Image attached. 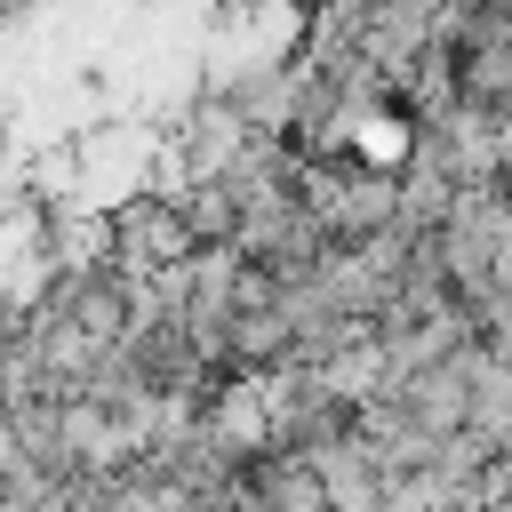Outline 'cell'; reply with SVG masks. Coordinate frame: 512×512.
<instances>
[{
    "instance_id": "1",
    "label": "cell",
    "mask_w": 512,
    "mask_h": 512,
    "mask_svg": "<svg viewBox=\"0 0 512 512\" xmlns=\"http://www.w3.org/2000/svg\"><path fill=\"white\" fill-rule=\"evenodd\" d=\"M352 128H360V144H368L376 160H392V152L408 144V136H400V120H376V112H368V120H352Z\"/></svg>"
}]
</instances>
